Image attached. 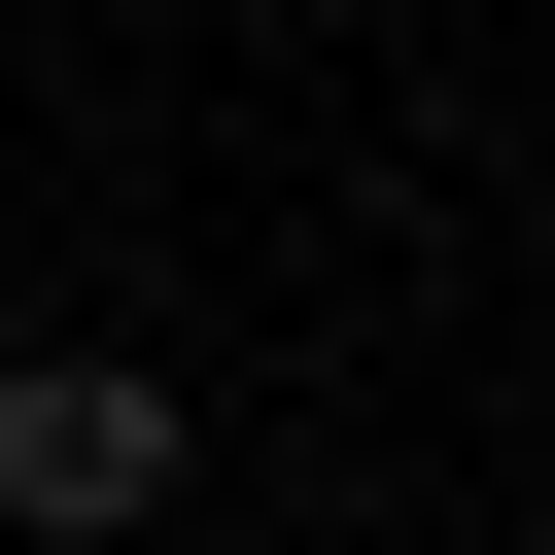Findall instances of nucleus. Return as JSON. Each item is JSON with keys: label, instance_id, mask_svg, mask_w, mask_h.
<instances>
[{"label": "nucleus", "instance_id": "obj_1", "mask_svg": "<svg viewBox=\"0 0 555 555\" xmlns=\"http://www.w3.org/2000/svg\"><path fill=\"white\" fill-rule=\"evenodd\" d=\"M0 520H35V555H139V520H173V382H139V347H0Z\"/></svg>", "mask_w": 555, "mask_h": 555}, {"label": "nucleus", "instance_id": "obj_2", "mask_svg": "<svg viewBox=\"0 0 555 555\" xmlns=\"http://www.w3.org/2000/svg\"><path fill=\"white\" fill-rule=\"evenodd\" d=\"M139 555H173V520H139Z\"/></svg>", "mask_w": 555, "mask_h": 555}]
</instances>
